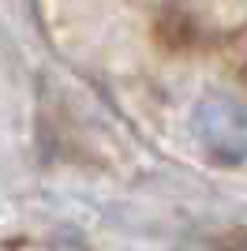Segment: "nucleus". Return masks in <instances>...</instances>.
Instances as JSON below:
<instances>
[{
	"mask_svg": "<svg viewBox=\"0 0 247 251\" xmlns=\"http://www.w3.org/2000/svg\"><path fill=\"white\" fill-rule=\"evenodd\" d=\"M187 131L198 154L221 169L247 161V105L228 94H202L187 113Z\"/></svg>",
	"mask_w": 247,
	"mask_h": 251,
	"instance_id": "1",
	"label": "nucleus"
},
{
	"mask_svg": "<svg viewBox=\"0 0 247 251\" xmlns=\"http://www.w3.org/2000/svg\"><path fill=\"white\" fill-rule=\"evenodd\" d=\"M225 251H247V236H240V240L232 244V248H225Z\"/></svg>",
	"mask_w": 247,
	"mask_h": 251,
	"instance_id": "2",
	"label": "nucleus"
}]
</instances>
